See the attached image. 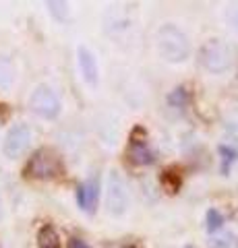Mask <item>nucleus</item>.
<instances>
[{"label": "nucleus", "mask_w": 238, "mask_h": 248, "mask_svg": "<svg viewBox=\"0 0 238 248\" xmlns=\"http://www.w3.org/2000/svg\"><path fill=\"white\" fill-rule=\"evenodd\" d=\"M130 157L135 164H149L151 161V153L147 151L143 141H133L130 143Z\"/></svg>", "instance_id": "obj_11"}, {"label": "nucleus", "mask_w": 238, "mask_h": 248, "mask_svg": "<svg viewBox=\"0 0 238 248\" xmlns=\"http://www.w3.org/2000/svg\"><path fill=\"white\" fill-rule=\"evenodd\" d=\"M77 201H79V207L83 211L91 213L95 209V203H97V180H87L83 182L79 188H77Z\"/></svg>", "instance_id": "obj_8"}, {"label": "nucleus", "mask_w": 238, "mask_h": 248, "mask_svg": "<svg viewBox=\"0 0 238 248\" xmlns=\"http://www.w3.org/2000/svg\"><path fill=\"white\" fill-rule=\"evenodd\" d=\"M189 248H190V246H189Z\"/></svg>", "instance_id": "obj_20"}, {"label": "nucleus", "mask_w": 238, "mask_h": 248, "mask_svg": "<svg viewBox=\"0 0 238 248\" xmlns=\"http://www.w3.org/2000/svg\"><path fill=\"white\" fill-rule=\"evenodd\" d=\"M29 108L46 120H54L60 114V99L54 89H50L48 85H40L29 97Z\"/></svg>", "instance_id": "obj_5"}, {"label": "nucleus", "mask_w": 238, "mask_h": 248, "mask_svg": "<svg viewBox=\"0 0 238 248\" xmlns=\"http://www.w3.org/2000/svg\"><path fill=\"white\" fill-rule=\"evenodd\" d=\"M37 244L40 248H60V236L52 226H44L37 234Z\"/></svg>", "instance_id": "obj_10"}, {"label": "nucleus", "mask_w": 238, "mask_h": 248, "mask_svg": "<svg viewBox=\"0 0 238 248\" xmlns=\"http://www.w3.org/2000/svg\"><path fill=\"white\" fill-rule=\"evenodd\" d=\"M77 60H79V68H81V75L89 85H97L99 81V73H97V62H95V56L94 52L85 46H81L77 50Z\"/></svg>", "instance_id": "obj_7"}, {"label": "nucleus", "mask_w": 238, "mask_h": 248, "mask_svg": "<svg viewBox=\"0 0 238 248\" xmlns=\"http://www.w3.org/2000/svg\"><path fill=\"white\" fill-rule=\"evenodd\" d=\"M199 62H201V66L207 73L224 75L234 64V52L228 44L220 42V40H211V42L203 44L201 52H199Z\"/></svg>", "instance_id": "obj_2"}, {"label": "nucleus", "mask_w": 238, "mask_h": 248, "mask_svg": "<svg viewBox=\"0 0 238 248\" xmlns=\"http://www.w3.org/2000/svg\"><path fill=\"white\" fill-rule=\"evenodd\" d=\"M156 46L159 56L168 62H184L190 54V44L187 33L180 27L172 25V23H166V25L158 29Z\"/></svg>", "instance_id": "obj_1"}, {"label": "nucleus", "mask_w": 238, "mask_h": 248, "mask_svg": "<svg viewBox=\"0 0 238 248\" xmlns=\"http://www.w3.org/2000/svg\"><path fill=\"white\" fill-rule=\"evenodd\" d=\"M48 6H50V13L54 15L56 19H60V21H64V19H66L68 9H66V4H64V2H48Z\"/></svg>", "instance_id": "obj_16"}, {"label": "nucleus", "mask_w": 238, "mask_h": 248, "mask_svg": "<svg viewBox=\"0 0 238 248\" xmlns=\"http://www.w3.org/2000/svg\"><path fill=\"white\" fill-rule=\"evenodd\" d=\"M207 246L209 248H238V240H236L234 234L226 232V234H218V236L209 238Z\"/></svg>", "instance_id": "obj_12"}, {"label": "nucleus", "mask_w": 238, "mask_h": 248, "mask_svg": "<svg viewBox=\"0 0 238 248\" xmlns=\"http://www.w3.org/2000/svg\"><path fill=\"white\" fill-rule=\"evenodd\" d=\"M128 203L130 199H128V186L125 182V178L116 170H112L108 174V180H106V209H108L110 215L120 217L127 213Z\"/></svg>", "instance_id": "obj_3"}, {"label": "nucleus", "mask_w": 238, "mask_h": 248, "mask_svg": "<svg viewBox=\"0 0 238 248\" xmlns=\"http://www.w3.org/2000/svg\"><path fill=\"white\" fill-rule=\"evenodd\" d=\"M60 170H63V166H60V159L56 157V153L50 149H40L27 161L25 174L29 178H35V180H50V178L60 174Z\"/></svg>", "instance_id": "obj_4"}, {"label": "nucleus", "mask_w": 238, "mask_h": 248, "mask_svg": "<svg viewBox=\"0 0 238 248\" xmlns=\"http://www.w3.org/2000/svg\"><path fill=\"white\" fill-rule=\"evenodd\" d=\"M29 143H32V128H29L27 124H15L9 133H6L2 151H4L6 157L17 159L29 147Z\"/></svg>", "instance_id": "obj_6"}, {"label": "nucleus", "mask_w": 238, "mask_h": 248, "mask_svg": "<svg viewBox=\"0 0 238 248\" xmlns=\"http://www.w3.org/2000/svg\"><path fill=\"white\" fill-rule=\"evenodd\" d=\"M2 213H4V205H2V199H0V219H2Z\"/></svg>", "instance_id": "obj_19"}, {"label": "nucleus", "mask_w": 238, "mask_h": 248, "mask_svg": "<svg viewBox=\"0 0 238 248\" xmlns=\"http://www.w3.org/2000/svg\"><path fill=\"white\" fill-rule=\"evenodd\" d=\"M168 104L174 108H184L189 104V91L184 87H176L170 95H168Z\"/></svg>", "instance_id": "obj_13"}, {"label": "nucleus", "mask_w": 238, "mask_h": 248, "mask_svg": "<svg viewBox=\"0 0 238 248\" xmlns=\"http://www.w3.org/2000/svg\"><path fill=\"white\" fill-rule=\"evenodd\" d=\"M15 83V64L9 56H0V89H9Z\"/></svg>", "instance_id": "obj_9"}, {"label": "nucleus", "mask_w": 238, "mask_h": 248, "mask_svg": "<svg viewBox=\"0 0 238 248\" xmlns=\"http://www.w3.org/2000/svg\"><path fill=\"white\" fill-rule=\"evenodd\" d=\"M222 226H224V215H222L218 209H209V211H207V232L213 234V232H218Z\"/></svg>", "instance_id": "obj_14"}, {"label": "nucleus", "mask_w": 238, "mask_h": 248, "mask_svg": "<svg viewBox=\"0 0 238 248\" xmlns=\"http://www.w3.org/2000/svg\"><path fill=\"white\" fill-rule=\"evenodd\" d=\"M68 248H89L83 240H79V238H73L71 242H68Z\"/></svg>", "instance_id": "obj_18"}, {"label": "nucleus", "mask_w": 238, "mask_h": 248, "mask_svg": "<svg viewBox=\"0 0 238 248\" xmlns=\"http://www.w3.org/2000/svg\"><path fill=\"white\" fill-rule=\"evenodd\" d=\"M226 21L232 25V29L238 31V4H232L226 9Z\"/></svg>", "instance_id": "obj_17"}, {"label": "nucleus", "mask_w": 238, "mask_h": 248, "mask_svg": "<svg viewBox=\"0 0 238 248\" xmlns=\"http://www.w3.org/2000/svg\"><path fill=\"white\" fill-rule=\"evenodd\" d=\"M220 153H222V159H224V166H222V170H224V172H228V166L232 164V161H236L238 151L232 149V147H228V145H222V147H220Z\"/></svg>", "instance_id": "obj_15"}]
</instances>
